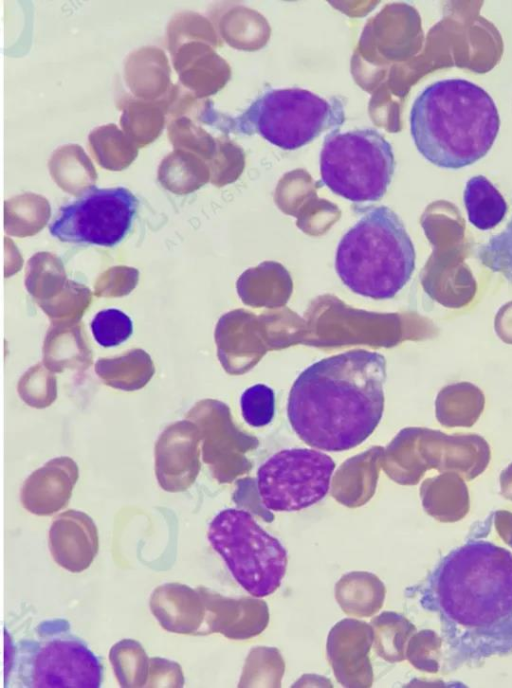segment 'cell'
Masks as SVG:
<instances>
[{
  "label": "cell",
  "instance_id": "f546056e",
  "mask_svg": "<svg viewBox=\"0 0 512 688\" xmlns=\"http://www.w3.org/2000/svg\"><path fill=\"white\" fill-rule=\"evenodd\" d=\"M240 408L242 417L249 426H267L275 415L273 389L262 383L248 387L240 397Z\"/></svg>",
  "mask_w": 512,
  "mask_h": 688
},
{
  "label": "cell",
  "instance_id": "7a4b0ae2",
  "mask_svg": "<svg viewBox=\"0 0 512 688\" xmlns=\"http://www.w3.org/2000/svg\"><path fill=\"white\" fill-rule=\"evenodd\" d=\"M386 359L349 350L305 368L287 401L291 428L308 446L327 452L353 449L375 431L384 412Z\"/></svg>",
  "mask_w": 512,
  "mask_h": 688
},
{
  "label": "cell",
  "instance_id": "e575fe53",
  "mask_svg": "<svg viewBox=\"0 0 512 688\" xmlns=\"http://www.w3.org/2000/svg\"><path fill=\"white\" fill-rule=\"evenodd\" d=\"M495 330L506 343L512 344V307L502 308L495 319Z\"/></svg>",
  "mask_w": 512,
  "mask_h": 688
},
{
  "label": "cell",
  "instance_id": "ac0fdd59",
  "mask_svg": "<svg viewBox=\"0 0 512 688\" xmlns=\"http://www.w3.org/2000/svg\"><path fill=\"white\" fill-rule=\"evenodd\" d=\"M95 372L109 387L136 391L151 380L155 367L150 355L143 349L136 348L117 357L98 359Z\"/></svg>",
  "mask_w": 512,
  "mask_h": 688
},
{
  "label": "cell",
  "instance_id": "836d02e7",
  "mask_svg": "<svg viewBox=\"0 0 512 688\" xmlns=\"http://www.w3.org/2000/svg\"><path fill=\"white\" fill-rule=\"evenodd\" d=\"M184 676L181 666L174 661L150 658L149 675L145 687H182Z\"/></svg>",
  "mask_w": 512,
  "mask_h": 688
},
{
  "label": "cell",
  "instance_id": "5bb4252c",
  "mask_svg": "<svg viewBox=\"0 0 512 688\" xmlns=\"http://www.w3.org/2000/svg\"><path fill=\"white\" fill-rule=\"evenodd\" d=\"M203 601L200 590L181 583H165L153 590L149 606L163 629L188 635L202 631Z\"/></svg>",
  "mask_w": 512,
  "mask_h": 688
},
{
  "label": "cell",
  "instance_id": "1f68e13d",
  "mask_svg": "<svg viewBox=\"0 0 512 688\" xmlns=\"http://www.w3.org/2000/svg\"><path fill=\"white\" fill-rule=\"evenodd\" d=\"M168 137L174 149L206 154L210 148L205 133L186 116L170 120Z\"/></svg>",
  "mask_w": 512,
  "mask_h": 688
},
{
  "label": "cell",
  "instance_id": "44dd1931",
  "mask_svg": "<svg viewBox=\"0 0 512 688\" xmlns=\"http://www.w3.org/2000/svg\"><path fill=\"white\" fill-rule=\"evenodd\" d=\"M120 124L124 133L138 147L155 141L165 124V109L159 101L126 98L122 102Z\"/></svg>",
  "mask_w": 512,
  "mask_h": 688
},
{
  "label": "cell",
  "instance_id": "277c9868",
  "mask_svg": "<svg viewBox=\"0 0 512 688\" xmlns=\"http://www.w3.org/2000/svg\"><path fill=\"white\" fill-rule=\"evenodd\" d=\"M416 253L400 217L387 206L368 209L343 235L335 270L352 292L374 300L393 298L411 279Z\"/></svg>",
  "mask_w": 512,
  "mask_h": 688
},
{
  "label": "cell",
  "instance_id": "e0dca14e",
  "mask_svg": "<svg viewBox=\"0 0 512 688\" xmlns=\"http://www.w3.org/2000/svg\"><path fill=\"white\" fill-rule=\"evenodd\" d=\"M485 407L483 391L470 382L444 386L435 400V416L444 427H472Z\"/></svg>",
  "mask_w": 512,
  "mask_h": 688
},
{
  "label": "cell",
  "instance_id": "cb8c5ba5",
  "mask_svg": "<svg viewBox=\"0 0 512 688\" xmlns=\"http://www.w3.org/2000/svg\"><path fill=\"white\" fill-rule=\"evenodd\" d=\"M50 214L45 197L34 193L17 195L4 203L5 232L17 237L34 235L46 225Z\"/></svg>",
  "mask_w": 512,
  "mask_h": 688
},
{
  "label": "cell",
  "instance_id": "7c38bea8",
  "mask_svg": "<svg viewBox=\"0 0 512 688\" xmlns=\"http://www.w3.org/2000/svg\"><path fill=\"white\" fill-rule=\"evenodd\" d=\"M48 545L54 561L62 568L79 573L93 562L99 548L97 527L92 518L78 510L57 515L51 524Z\"/></svg>",
  "mask_w": 512,
  "mask_h": 688
},
{
  "label": "cell",
  "instance_id": "4dcf8cb0",
  "mask_svg": "<svg viewBox=\"0 0 512 688\" xmlns=\"http://www.w3.org/2000/svg\"><path fill=\"white\" fill-rule=\"evenodd\" d=\"M96 342L103 347H114L125 342L133 333L131 318L123 311L109 308L99 311L91 322Z\"/></svg>",
  "mask_w": 512,
  "mask_h": 688
},
{
  "label": "cell",
  "instance_id": "2e32d148",
  "mask_svg": "<svg viewBox=\"0 0 512 688\" xmlns=\"http://www.w3.org/2000/svg\"><path fill=\"white\" fill-rule=\"evenodd\" d=\"M92 363V352L78 323L53 324L43 345V364L53 373L65 369L84 370Z\"/></svg>",
  "mask_w": 512,
  "mask_h": 688
},
{
  "label": "cell",
  "instance_id": "8992f818",
  "mask_svg": "<svg viewBox=\"0 0 512 688\" xmlns=\"http://www.w3.org/2000/svg\"><path fill=\"white\" fill-rule=\"evenodd\" d=\"M395 157L388 140L374 128L330 131L320 152V181L354 203L376 202L388 190Z\"/></svg>",
  "mask_w": 512,
  "mask_h": 688
},
{
  "label": "cell",
  "instance_id": "3957f363",
  "mask_svg": "<svg viewBox=\"0 0 512 688\" xmlns=\"http://www.w3.org/2000/svg\"><path fill=\"white\" fill-rule=\"evenodd\" d=\"M410 133L433 165L460 169L483 158L497 138L500 118L491 96L465 79L438 80L414 100Z\"/></svg>",
  "mask_w": 512,
  "mask_h": 688
},
{
  "label": "cell",
  "instance_id": "603a6c76",
  "mask_svg": "<svg viewBox=\"0 0 512 688\" xmlns=\"http://www.w3.org/2000/svg\"><path fill=\"white\" fill-rule=\"evenodd\" d=\"M203 162L192 152L174 149L159 165L158 180L170 192L178 195L191 193L207 181Z\"/></svg>",
  "mask_w": 512,
  "mask_h": 688
},
{
  "label": "cell",
  "instance_id": "f1b7e54d",
  "mask_svg": "<svg viewBox=\"0 0 512 688\" xmlns=\"http://www.w3.org/2000/svg\"><path fill=\"white\" fill-rule=\"evenodd\" d=\"M475 255L481 264L512 284V218L502 232L478 246Z\"/></svg>",
  "mask_w": 512,
  "mask_h": 688
},
{
  "label": "cell",
  "instance_id": "9a60e30c",
  "mask_svg": "<svg viewBox=\"0 0 512 688\" xmlns=\"http://www.w3.org/2000/svg\"><path fill=\"white\" fill-rule=\"evenodd\" d=\"M124 79L131 93L145 101H159L172 86L166 54L157 47H142L131 52L124 65Z\"/></svg>",
  "mask_w": 512,
  "mask_h": 688
},
{
  "label": "cell",
  "instance_id": "6da1fadb",
  "mask_svg": "<svg viewBox=\"0 0 512 688\" xmlns=\"http://www.w3.org/2000/svg\"><path fill=\"white\" fill-rule=\"evenodd\" d=\"M436 613L450 668L512 653V552L468 540L442 557L419 590Z\"/></svg>",
  "mask_w": 512,
  "mask_h": 688
},
{
  "label": "cell",
  "instance_id": "ba28073f",
  "mask_svg": "<svg viewBox=\"0 0 512 688\" xmlns=\"http://www.w3.org/2000/svg\"><path fill=\"white\" fill-rule=\"evenodd\" d=\"M336 464L315 448H288L270 456L257 470L262 505L274 512L311 507L328 493Z\"/></svg>",
  "mask_w": 512,
  "mask_h": 688
},
{
  "label": "cell",
  "instance_id": "d6a6232c",
  "mask_svg": "<svg viewBox=\"0 0 512 688\" xmlns=\"http://www.w3.org/2000/svg\"><path fill=\"white\" fill-rule=\"evenodd\" d=\"M138 270L132 267L117 266L103 273L95 283L98 297H119L129 294L138 282Z\"/></svg>",
  "mask_w": 512,
  "mask_h": 688
},
{
  "label": "cell",
  "instance_id": "ffe728a7",
  "mask_svg": "<svg viewBox=\"0 0 512 688\" xmlns=\"http://www.w3.org/2000/svg\"><path fill=\"white\" fill-rule=\"evenodd\" d=\"M463 201L469 222L482 231L501 223L508 210L504 197L483 175L473 176L466 182Z\"/></svg>",
  "mask_w": 512,
  "mask_h": 688
},
{
  "label": "cell",
  "instance_id": "7402d4cb",
  "mask_svg": "<svg viewBox=\"0 0 512 688\" xmlns=\"http://www.w3.org/2000/svg\"><path fill=\"white\" fill-rule=\"evenodd\" d=\"M89 149L96 162L107 170L127 168L137 157L138 147L115 124L93 129L89 136Z\"/></svg>",
  "mask_w": 512,
  "mask_h": 688
},
{
  "label": "cell",
  "instance_id": "484cf974",
  "mask_svg": "<svg viewBox=\"0 0 512 688\" xmlns=\"http://www.w3.org/2000/svg\"><path fill=\"white\" fill-rule=\"evenodd\" d=\"M109 661L121 687L146 686L150 658L138 641L122 639L115 643L109 651Z\"/></svg>",
  "mask_w": 512,
  "mask_h": 688
},
{
  "label": "cell",
  "instance_id": "4fadbf2b",
  "mask_svg": "<svg viewBox=\"0 0 512 688\" xmlns=\"http://www.w3.org/2000/svg\"><path fill=\"white\" fill-rule=\"evenodd\" d=\"M78 478L79 469L72 458L51 459L24 481L21 503L32 514L52 515L68 504Z\"/></svg>",
  "mask_w": 512,
  "mask_h": 688
},
{
  "label": "cell",
  "instance_id": "4316f807",
  "mask_svg": "<svg viewBox=\"0 0 512 688\" xmlns=\"http://www.w3.org/2000/svg\"><path fill=\"white\" fill-rule=\"evenodd\" d=\"M90 302V290L82 284L68 280L59 294L38 305L53 324L78 323Z\"/></svg>",
  "mask_w": 512,
  "mask_h": 688
},
{
  "label": "cell",
  "instance_id": "8fae6325",
  "mask_svg": "<svg viewBox=\"0 0 512 688\" xmlns=\"http://www.w3.org/2000/svg\"><path fill=\"white\" fill-rule=\"evenodd\" d=\"M197 425L189 419L167 426L155 444V475L167 492H182L195 481L200 464Z\"/></svg>",
  "mask_w": 512,
  "mask_h": 688
},
{
  "label": "cell",
  "instance_id": "5b68a950",
  "mask_svg": "<svg viewBox=\"0 0 512 688\" xmlns=\"http://www.w3.org/2000/svg\"><path fill=\"white\" fill-rule=\"evenodd\" d=\"M345 121L341 98L324 99L302 88H267L242 114L229 120L230 131L258 134L283 150L301 148Z\"/></svg>",
  "mask_w": 512,
  "mask_h": 688
},
{
  "label": "cell",
  "instance_id": "9c48e42d",
  "mask_svg": "<svg viewBox=\"0 0 512 688\" xmlns=\"http://www.w3.org/2000/svg\"><path fill=\"white\" fill-rule=\"evenodd\" d=\"M137 205L136 197L124 187H94L62 206L49 231L63 242L112 247L129 231Z\"/></svg>",
  "mask_w": 512,
  "mask_h": 688
},
{
  "label": "cell",
  "instance_id": "52a82bcc",
  "mask_svg": "<svg viewBox=\"0 0 512 688\" xmlns=\"http://www.w3.org/2000/svg\"><path fill=\"white\" fill-rule=\"evenodd\" d=\"M207 538L250 595L267 597L280 587L288 564L287 551L251 513L237 508L220 511L209 524Z\"/></svg>",
  "mask_w": 512,
  "mask_h": 688
},
{
  "label": "cell",
  "instance_id": "d4e9b609",
  "mask_svg": "<svg viewBox=\"0 0 512 688\" xmlns=\"http://www.w3.org/2000/svg\"><path fill=\"white\" fill-rule=\"evenodd\" d=\"M67 281L64 266L57 256L39 252L29 259L25 286L37 304L59 294Z\"/></svg>",
  "mask_w": 512,
  "mask_h": 688
},
{
  "label": "cell",
  "instance_id": "83f0119b",
  "mask_svg": "<svg viewBox=\"0 0 512 688\" xmlns=\"http://www.w3.org/2000/svg\"><path fill=\"white\" fill-rule=\"evenodd\" d=\"M17 391L27 405L46 408L57 398V380L44 364H37L20 378Z\"/></svg>",
  "mask_w": 512,
  "mask_h": 688
},
{
  "label": "cell",
  "instance_id": "30bf717a",
  "mask_svg": "<svg viewBox=\"0 0 512 688\" xmlns=\"http://www.w3.org/2000/svg\"><path fill=\"white\" fill-rule=\"evenodd\" d=\"M103 668L79 639L49 640L35 650L29 670L31 687L98 688Z\"/></svg>",
  "mask_w": 512,
  "mask_h": 688
},
{
  "label": "cell",
  "instance_id": "d6986e66",
  "mask_svg": "<svg viewBox=\"0 0 512 688\" xmlns=\"http://www.w3.org/2000/svg\"><path fill=\"white\" fill-rule=\"evenodd\" d=\"M50 174L64 191L80 196L94 188L96 170L83 148L68 144L57 148L48 162Z\"/></svg>",
  "mask_w": 512,
  "mask_h": 688
}]
</instances>
